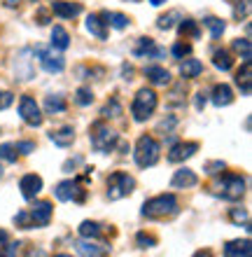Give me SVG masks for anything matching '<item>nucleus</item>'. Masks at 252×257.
I'll return each instance as SVG.
<instances>
[{
    "instance_id": "nucleus-46",
    "label": "nucleus",
    "mask_w": 252,
    "mask_h": 257,
    "mask_svg": "<svg viewBox=\"0 0 252 257\" xmlns=\"http://www.w3.org/2000/svg\"><path fill=\"white\" fill-rule=\"evenodd\" d=\"M205 169H208V173H210V176H217L219 171L226 169V164L224 162H210L208 166H205Z\"/></svg>"
},
{
    "instance_id": "nucleus-56",
    "label": "nucleus",
    "mask_w": 252,
    "mask_h": 257,
    "mask_svg": "<svg viewBox=\"0 0 252 257\" xmlns=\"http://www.w3.org/2000/svg\"><path fill=\"white\" fill-rule=\"evenodd\" d=\"M166 0H150V5H154V7H159V5H164Z\"/></svg>"
},
{
    "instance_id": "nucleus-43",
    "label": "nucleus",
    "mask_w": 252,
    "mask_h": 257,
    "mask_svg": "<svg viewBox=\"0 0 252 257\" xmlns=\"http://www.w3.org/2000/svg\"><path fill=\"white\" fill-rule=\"evenodd\" d=\"M182 89H184V82H180V84H177L175 89H173V98H170V105H182L184 103V98H180V96H182Z\"/></svg>"
},
{
    "instance_id": "nucleus-19",
    "label": "nucleus",
    "mask_w": 252,
    "mask_h": 257,
    "mask_svg": "<svg viewBox=\"0 0 252 257\" xmlns=\"http://www.w3.org/2000/svg\"><path fill=\"white\" fill-rule=\"evenodd\" d=\"M145 77H147L154 87H166V84H170V73L161 66H147L145 68Z\"/></svg>"
},
{
    "instance_id": "nucleus-12",
    "label": "nucleus",
    "mask_w": 252,
    "mask_h": 257,
    "mask_svg": "<svg viewBox=\"0 0 252 257\" xmlns=\"http://www.w3.org/2000/svg\"><path fill=\"white\" fill-rule=\"evenodd\" d=\"M28 213H31V217H33L35 227H47L49 220H52V213H54V206H52V201H35L31 208H28Z\"/></svg>"
},
{
    "instance_id": "nucleus-47",
    "label": "nucleus",
    "mask_w": 252,
    "mask_h": 257,
    "mask_svg": "<svg viewBox=\"0 0 252 257\" xmlns=\"http://www.w3.org/2000/svg\"><path fill=\"white\" fill-rule=\"evenodd\" d=\"M205 101H208V94L198 91V94L194 96V108H196V110H203L205 108Z\"/></svg>"
},
{
    "instance_id": "nucleus-42",
    "label": "nucleus",
    "mask_w": 252,
    "mask_h": 257,
    "mask_svg": "<svg viewBox=\"0 0 252 257\" xmlns=\"http://www.w3.org/2000/svg\"><path fill=\"white\" fill-rule=\"evenodd\" d=\"M14 148H17V152H21V155H31V152H35V143L19 141V143H14Z\"/></svg>"
},
{
    "instance_id": "nucleus-8",
    "label": "nucleus",
    "mask_w": 252,
    "mask_h": 257,
    "mask_svg": "<svg viewBox=\"0 0 252 257\" xmlns=\"http://www.w3.org/2000/svg\"><path fill=\"white\" fill-rule=\"evenodd\" d=\"M33 54H38V59H40V66L42 70H47V73H61L63 68H66V59H63L61 54H54L52 49L42 47V45H38V47L33 49Z\"/></svg>"
},
{
    "instance_id": "nucleus-53",
    "label": "nucleus",
    "mask_w": 252,
    "mask_h": 257,
    "mask_svg": "<svg viewBox=\"0 0 252 257\" xmlns=\"http://www.w3.org/2000/svg\"><path fill=\"white\" fill-rule=\"evenodd\" d=\"M28 257H45L42 250H35V248H28Z\"/></svg>"
},
{
    "instance_id": "nucleus-26",
    "label": "nucleus",
    "mask_w": 252,
    "mask_h": 257,
    "mask_svg": "<svg viewBox=\"0 0 252 257\" xmlns=\"http://www.w3.org/2000/svg\"><path fill=\"white\" fill-rule=\"evenodd\" d=\"M201 73H203V63L198 61V59H184L182 66H180V75H182L184 80L198 77Z\"/></svg>"
},
{
    "instance_id": "nucleus-24",
    "label": "nucleus",
    "mask_w": 252,
    "mask_h": 257,
    "mask_svg": "<svg viewBox=\"0 0 252 257\" xmlns=\"http://www.w3.org/2000/svg\"><path fill=\"white\" fill-rule=\"evenodd\" d=\"M80 236L87 238V241H96V238L103 236V224L94 222V220H84L80 224Z\"/></svg>"
},
{
    "instance_id": "nucleus-35",
    "label": "nucleus",
    "mask_w": 252,
    "mask_h": 257,
    "mask_svg": "<svg viewBox=\"0 0 252 257\" xmlns=\"http://www.w3.org/2000/svg\"><path fill=\"white\" fill-rule=\"evenodd\" d=\"M75 248H77V252H80V255H84V257H98V255H101V248H98V245H94V243H89V241H77Z\"/></svg>"
},
{
    "instance_id": "nucleus-54",
    "label": "nucleus",
    "mask_w": 252,
    "mask_h": 257,
    "mask_svg": "<svg viewBox=\"0 0 252 257\" xmlns=\"http://www.w3.org/2000/svg\"><path fill=\"white\" fill-rule=\"evenodd\" d=\"M194 257H212V252H210V250H198Z\"/></svg>"
},
{
    "instance_id": "nucleus-25",
    "label": "nucleus",
    "mask_w": 252,
    "mask_h": 257,
    "mask_svg": "<svg viewBox=\"0 0 252 257\" xmlns=\"http://www.w3.org/2000/svg\"><path fill=\"white\" fill-rule=\"evenodd\" d=\"M52 47L59 49V52H63V49L70 47V35H68V31H66L63 26L52 28Z\"/></svg>"
},
{
    "instance_id": "nucleus-15",
    "label": "nucleus",
    "mask_w": 252,
    "mask_h": 257,
    "mask_svg": "<svg viewBox=\"0 0 252 257\" xmlns=\"http://www.w3.org/2000/svg\"><path fill=\"white\" fill-rule=\"evenodd\" d=\"M49 10L56 14V17H61V19H75L77 14L82 12V5L80 3H68V0H54Z\"/></svg>"
},
{
    "instance_id": "nucleus-39",
    "label": "nucleus",
    "mask_w": 252,
    "mask_h": 257,
    "mask_svg": "<svg viewBox=\"0 0 252 257\" xmlns=\"http://www.w3.org/2000/svg\"><path fill=\"white\" fill-rule=\"evenodd\" d=\"M247 12H250V3L247 0H233V17L236 19H245Z\"/></svg>"
},
{
    "instance_id": "nucleus-59",
    "label": "nucleus",
    "mask_w": 252,
    "mask_h": 257,
    "mask_svg": "<svg viewBox=\"0 0 252 257\" xmlns=\"http://www.w3.org/2000/svg\"><path fill=\"white\" fill-rule=\"evenodd\" d=\"M0 178H3V166H0Z\"/></svg>"
},
{
    "instance_id": "nucleus-11",
    "label": "nucleus",
    "mask_w": 252,
    "mask_h": 257,
    "mask_svg": "<svg viewBox=\"0 0 252 257\" xmlns=\"http://www.w3.org/2000/svg\"><path fill=\"white\" fill-rule=\"evenodd\" d=\"M198 152V143L194 141H187V143H175V145H170L168 150V162L170 164H180L184 159H189Z\"/></svg>"
},
{
    "instance_id": "nucleus-57",
    "label": "nucleus",
    "mask_w": 252,
    "mask_h": 257,
    "mask_svg": "<svg viewBox=\"0 0 252 257\" xmlns=\"http://www.w3.org/2000/svg\"><path fill=\"white\" fill-rule=\"evenodd\" d=\"M54 257H73V255H68V252H59V255H54Z\"/></svg>"
},
{
    "instance_id": "nucleus-50",
    "label": "nucleus",
    "mask_w": 252,
    "mask_h": 257,
    "mask_svg": "<svg viewBox=\"0 0 252 257\" xmlns=\"http://www.w3.org/2000/svg\"><path fill=\"white\" fill-rule=\"evenodd\" d=\"M175 124H177V119H175V117H170L168 122H166V119H164V122L159 124V131H170V128L175 126Z\"/></svg>"
},
{
    "instance_id": "nucleus-32",
    "label": "nucleus",
    "mask_w": 252,
    "mask_h": 257,
    "mask_svg": "<svg viewBox=\"0 0 252 257\" xmlns=\"http://www.w3.org/2000/svg\"><path fill=\"white\" fill-rule=\"evenodd\" d=\"M233 52H238L243 61H250V54H252L250 40H247V38H236V40H233Z\"/></svg>"
},
{
    "instance_id": "nucleus-1",
    "label": "nucleus",
    "mask_w": 252,
    "mask_h": 257,
    "mask_svg": "<svg viewBox=\"0 0 252 257\" xmlns=\"http://www.w3.org/2000/svg\"><path fill=\"white\" fill-rule=\"evenodd\" d=\"M140 213L147 220H168V217H175L180 213V203H177L175 194H159L152 196L150 201H145Z\"/></svg>"
},
{
    "instance_id": "nucleus-44",
    "label": "nucleus",
    "mask_w": 252,
    "mask_h": 257,
    "mask_svg": "<svg viewBox=\"0 0 252 257\" xmlns=\"http://www.w3.org/2000/svg\"><path fill=\"white\" fill-rule=\"evenodd\" d=\"M82 162H84V157H82V155H77L75 159H68V162L63 164V173H73V169H77V166H80Z\"/></svg>"
},
{
    "instance_id": "nucleus-41",
    "label": "nucleus",
    "mask_w": 252,
    "mask_h": 257,
    "mask_svg": "<svg viewBox=\"0 0 252 257\" xmlns=\"http://www.w3.org/2000/svg\"><path fill=\"white\" fill-rule=\"evenodd\" d=\"M189 54H191V45H189V42L180 40V42H175V45H173V56L184 59V56H189Z\"/></svg>"
},
{
    "instance_id": "nucleus-21",
    "label": "nucleus",
    "mask_w": 252,
    "mask_h": 257,
    "mask_svg": "<svg viewBox=\"0 0 252 257\" xmlns=\"http://www.w3.org/2000/svg\"><path fill=\"white\" fill-rule=\"evenodd\" d=\"M236 84L240 87V94L250 96V91H252V66H250V61H243V68L236 73Z\"/></svg>"
},
{
    "instance_id": "nucleus-6",
    "label": "nucleus",
    "mask_w": 252,
    "mask_h": 257,
    "mask_svg": "<svg viewBox=\"0 0 252 257\" xmlns=\"http://www.w3.org/2000/svg\"><path fill=\"white\" fill-rule=\"evenodd\" d=\"M136 190V178L129 176L126 171H115L112 176L108 178V199L110 201H119V199H126V196L133 194Z\"/></svg>"
},
{
    "instance_id": "nucleus-52",
    "label": "nucleus",
    "mask_w": 252,
    "mask_h": 257,
    "mask_svg": "<svg viewBox=\"0 0 252 257\" xmlns=\"http://www.w3.org/2000/svg\"><path fill=\"white\" fill-rule=\"evenodd\" d=\"M122 73H124V80H131V75H133V68H131V66H126V63H124Z\"/></svg>"
},
{
    "instance_id": "nucleus-28",
    "label": "nucleus",
    "mask_w": 252,
    "mask_h": 257,
    "mask_svg": "<svg viewBox=\"0 0 252 257\" xmlns=\"http://www.w3.org/2000/svg\"><path fill=\"white\" fill-rule=\"evenodd\" d=\"M180 19H182V12H180V10H170V12H166V14L159 17L157 26L161 28V31H170L175 24H180Z\"/></svg>"
},
{
    "instance_id": "nucleus-27",
    "label": "nucleus",
    "mask_w": 252,
    "mask_h": 257,
    "mask_svg": "<svg viewBox=\"0 0 252 257\" xmlns=\"http://www.w3.org/2000/svg\"><path fill=\"white\" fill-rule=\"evenodd\" d=\"M66 108H68V103H66V98H63L61 94H52L45 98V110H47V115H59V112H63Z\"/></svg>"
},
{
    "instance_id": "nucleus-48",
    "label": "nucleus",
    "mask_w": 252,
    "mask_h": 257,
    "mask_svg": "<svg viewBox=\"0 0 252 257\" xmlns=\"http://www.w3.org/2000/svg\"><path fill=\"white\" fill-rule=\"evenodd\" d=\"M19 245L21 243H10L5 250L0 252V257H17V248H19Z\"/></svg>"
},
{
    "instance_id": "nucleus-14",
    "label": "nucleus",
    "mask_w": 252,
    "mask_h": 257,
    "mask_svg": "<svg viewBox=\"0 0 252 257\" xmlns=\"http://www.w3.org/2000/svg\"><path fill=\"white\" fill-rule=\"evenodd\" d=\"M133 54L147 56V59H159V56H164V49L157 47V42L152 40V38H138L136 47H133Z\"/></svg>"
},
{
    "instance_id": "nucleus-5",
    "label": "nucleus",
    "mask_w": 252,
    "mask_h": 257,
    "mask_svg": "<svg viewBox=\"0 0 252 257\" xmlns=\"http://www.w3.org/2000/svg\"><path fill=\"white\" fill-rule=\"evenodd\" d=\"M89 138H91V145H94L96 152L105 155V152H110V150L117 145V141H119V134H117L115 128L108 126V124L101 119V122L91 124V128H89Z\"/></svg>"
},
{
    "instance_id": "nucleus-2",
    "label": "nucleus",
    "mask_w": 252,
    "mask_h": 257,
    "mask_svg": "<svg viewBox=\"0 0 252 257\" xmlns=\"http://www.w3.org/2000/svg\"><path fill=\"white\" fill-rule=\"evenodd\" d=\"M212 194L224 199V201H240L245 194V178L238 173H222L212 183Z\"/></svg>"
},
{
    "instance_id": "nucleus-49",
    "label": "nucleus",
    "mask_w": 252,
    "mask_h": 257,
    "mask_svg": "<svg viewBox=\"0 0 252 257\" xmlns=\"http://www.w3.org/2000/svg\"><path fill=\"white\" fill-rule=\"evenodd\" d=\"M7 245H10V234H7L5 229H0V252L5 250Z\"/></svg>"
},
{
    "instance_id": "nucleus-20",
    "label": "nucleus",
    "mask_w": 252,
    "mask_h": 257,
    "mask_svg": "<svg viewBox=\"0 0 252 257\" xmlns=\"http://www.w3.org/2000/svg\"><path fill=\"white\" fill-rule=\"evenodd\" d=\"M210 101L217 105V108H224V105H231L233 103V91L229 84H215V89H212V96Z\"/></svg>"
},
{
    "instance_id": "nucleus-13",
    "label": "nucleus",
    "mask_w": 252,
    "mask_h": 257,
    "mask_svg": "<svg viewBox=\"0 0 252 257\" xmlns=\"http://www.w3.org/2000/svg\"><path fill=\"white\" fill-rule=\"evenodd\" d=\"M19 190H21V196H24L26 201H33L35 196L42 192V178L38 176V173H28V176L21 178Z\"/></svg>"
},
{
    "instance_id": "nucleus-7",
    "label": "nucleus",
    "mask_w": 252,
    "mask_h": 257,
    "mask_svg": "<svg viewBox=\"0 0 252 257\" xmlns=\"http://www.w3.org/2000/svg\"><path fill=\"white\" fill-rule=\"evenodd\" d=\"M54 196L59 201H77V203H84L87 199V190H84L80 180H63L54 187Z\"/></svg>"
},
{
    "instance_id": "nucleus-9",
    "label": "nucleus",
    "mask_w": 252,
    "mask_h": 257,
    "mask_svg": "<svg viewBox=\"0 0 252 257\" xmlns=\"http://www.w3.org/2000/svg\"><path fill=\"white\" fill-rule=\"evenodd\" d=\"M33 49H21L19 54H17V59H14V80H19V82H26L31 80L35 75L33 70Z\"/></svg>"
},
{
    "instance_id": "nucleus-58",
    "label": "nucleus",
    "mask_w": 252,
    "mask_h": 257,
    "mask_svg": "<svg viewBox=\"0 0 252 257\" xmlns=\"http://www.w3.org/2000/svg\"><path fill=\"white\" fill-rule=\"evenodd\" d=\"M129 3H140V0H129Z\"/></svg>"
},
{
    "instance_id": "nucleus-31",
    "label": "nucleus",
    "mask_w": 252,
    "mask_h": 257,
    "mask_svg": "<svg viewBox=\"0 0 252 257\" xmlns=\"http://www.w3.org/2000/svg\"><path fill=\"white\" fill-rule=\"evenodd\" d=\"M177 31H180V35H182L184 40L187 38H198V26L194 19H180V24H177Z\"/></svg>"
},
{
    "instance_id": "nucleus-55",
    "label": "nucleus",
    "mask_w": 252,
    "mask_h": 257,
    "mask_svg": "<svg viewBox=\"0 0 252 257\" xmlns=\"http://www.w3.org/2000/svg\"><path fill=\"white\" fill-rule=\"evenodd\" d=\"M5 5L7 7H17V5H19V0H5Z\"/></svg>"
},
{
    "instance_id": "nucleus-37",
    "label": "nucleus",
    "mask_w": 252,
    "mask_h": 257,
    "mask_svg": "<svg viewBox=\"0 0 252 257\" xmlns=\"http://www.w3.org/2000/svg\"><path fill=\"white\" fill-rule=\"evenodd\" d=\"M122 115V105H119V101L117 98H112V101L105 105V108L101 110V117L103 119H110V117H119Z\"/></svg>"
},
{
    "instance_id": "nucleus-40",
    "label": "nucleus",
    "mask_w": 252,
    "mask_h": 257,
    "mask_svg": "<svg viewBox=\"0 0 252 257\" xmlns=\"http://www.w3.org/2000/svg\"><path fill=\"white\" fill-rule=\"evenodd\" d=\"M136 241H138L140 248H154V245H157V236H152V234H147V231H138Z\"/></svg>"
},
{
    "instance_id": "nucleus-29",
    "label": "nucleus",
    "mask_w": 252,
    "mask_h": 257,
    "mask_svg": "<svg viewBox=\"0 0 252 257\" xmlns=\"http://www.w3.org/2000/svg\"><path fill=\"white\" fill-rule=\"evenodd\" d=\"M212 66L217 68V70H231V66H233L231 52H226V49H217V52L212 54Z\"/></svg>"
},
{
    "instance_id": "nucleus-38",
    "label": "nucleus",
    "mask_w": 252,
    "mask_h": 257,
    "mask_svg": "<svg viewBox=\"0 0 252 257\" xmlns=\"http://www.w3.org/2000/svg\"><path fill=\"white\" fill-rule=\"evenodd\" d=\"M75 101H77V105H91V103H94V94H91V89L80 87L75 91Z\"/></svg>"
},
{
    "instance_id": "nucleus-30",
    "label": "nucleus",
    "mask_w": 252,
    "mask_h": 257,
    "mask_svg": "<svg viewBox=\"0 0 252 257\" xmlns=\"http://www.w3.org/2000/svg\"><path fill=\"white\" fill-rule=\"evenodd\" d=\"M229 220L233 224H243L250 231V210L247 208H229Z\"/></svg>"
},
{
    "instance_id": "nucleus-23",
    "label": "nucleus",
    "mask_w": 252,
    "mask_h": 257,
    "mask_svg": "<svg viewBox=\"0 0 252 257\" xmlns=\"http://www.w3.org/2000/svg\"><path fill=\"white\" fill-rule=\"evenodd\" d=\"M87 31L98 40H105L108 38V28H105V21L98 17V14H89L87 17Z\"/></svg>"
},
{
    "instance_id": "nucleus-51",
    "label": "nucleus",
    "mask_w": 252,
    "mask_h": 257,
    "mask_svg": "<svg viewBox=\"0 0 252 257\" xmlns=\"http://www.w3.org/2000/svg\"><path fill=\"white\" fill-rule=\"evenodd\" d=\"M35 19H38V24H40V26H45V24H49V14L45 12V10H40V12H38V17H35Z\"/></svg>"
},
{
    "instance_id": "nucleus-18",
    "label": "nucleus",
    "mask_w": 252,
    "mask_h": 257,
    "mask_svg": "<svg viewBox=\"0 0 252 257\" xmlns=\"http://www.w3.org/2000/svg\"><path fill=\"white\" fill-rule=\"evenodd\" d=\"M49 141L54 143V145H59V148H70V145L75 143V128H73V126L56 128V131H52V134H49Z\"/></svg>"
},
{
    "instance_id": "nucleus-10",
    "label": "nucleus",
    "mask_w": 252,
    "mask_h": 257,
    "mask_svg": "<svg viewBox=\"0 0 252 257\" xmlns=\"http://www.w3.org/2000/svg\"><path fill=\"white\" fill-rule=\"evenodd\" d=\"M19 115L21 119L31 126H40L42 124V112H40V105L35 103L33 96H21L19 101Z\"/></svg>"
},
{
    "instance_id": "nucleus-22",
    "label": "nucleus",
    "mask_w": 252,
    "mask_h": 257,
    "mask_svg": "<svg viewBox=\"0 0 252 257\" xmlns=\"http://www.w3.org/2000/svg\"><path fill=\"white\" fill-rule=\"evenodd\" d=\"M98 17L105 21V26H112V28H117V31H124V28L131 24V19L122 12H101Z\"/></svg>"
},
{
    "instance_id": "nucleus-36",
    "label": "nucleus",
    "mask_w": 252,
    "mask_h": 257,
    "mask_svg": "<svg viewBox=\"0 0 252 257\" xmlns=\"http://www.w3.org/2000/svg\"><path fill=\"white\" fill-rule=\"evenodd\" d=\"M0 159L7 164L17 162V148H14V143H3L0 145Z\"/></svg>"
},
{
    "instance_id": "nucleus-34",
    "label": "nucleus",
    "mask_w": 252,
    "mask_h": 257,
    "mask_svg": "<svg viewBox=\"0 0 252 257\" xmlns=\"http://www.w3.org/2000/svg\"><path fill=\"white\" fill-rule=\"evenodd\" d=\"M14 224H17L19 229H35V222L28 210H19V213L14 215Z\"/></svg>"
},
{
    "instance_id": "nucleus-4",
    "label": "nucleus",
    "mask_w": 252,
    "mask_h": 257,
    "mask_svg": "<svg viewBox=\"0 0 252 257\" xmlns=\"http://www.w3.org/2000/svg\"><path fill=\"white\" fill-rule=\"evenodd\" d=\"M136 164L140 169H150L154 164L159 162V157H161V145H159L157 138H152V136H140L136 143Z\"/></svg>"
},
{
    "instance_id": "nucleus-45",
    "label": "nucleus",
    "mask_w": 252,
    "mask_h": 257,
    "mask_svg": "<svg viewBox=\"0 0 252 257\" xmlns=\"http://www.w3.org/2000/svg\"><path fill=\"white\" fill-rule=\"evenodd\" d=\"M12 103H14V94H12V91H0V110L10 108Z\"/></svg>"
},
{
    "instance_id": "nucleus-16",
    "label": "nucleus",
    "mask_w": 252,
    "mask_h": 257,
    "mask_svg": "<svg viewBox=\"0 0 252 257\" xmlns=\"http://www.w3.org/2000/svg\"><path fill=\"white\" fill-rule=\"evenodd\" d=\"M196 183H198V178L191 169H177L173 180H170V187H173V190H189V187H194Z\"/></svg>"
},
{
    "instance_id": "nucleus-33",
    "label": "nucleus",
    "mask_w": 252,
    "mask_h": 257,
    "mask_svg": "<svg viewBox=\"0 0 252 257\" xmlns=\"http://www.w3.org/2000/svg\"><path fill=\"white\" fill-rule=\"evenodd\" d=\"M203 24L210 28V35H212V38H222V33H224V28H226V24L222 19H217V17H208Z\"/></svg>"
},
{
    "instance_id": "nucleus-3",
    "label": "nucleus",
    "mask_w": 252,
    "mask_h": 257,
    "mask_svg": "<svg viewBox=\"0 0 252 257\" xmlns=\"http://www.w3.org/2000/svg\"><path fill=\"white\" fill-rule=\"evenodd\" d=\"M157 105H159V98L154 94V89L143 87V89H138L136 98L131 103V115H133L136 122H145V119H150L154 115Z\"/></svg>"
},
{
    "instance_id": "nucleus-17",
    "label": "nucleus",
    "mask_w": 252,
    "mask_h": 257,
    "mask_svg": "<svg viewBox=\"0 0 252 257\" xmlns=\"http://www.w3.org/2000/svg\"><path fill=\"white\" fill-rule=\"evenodd\" d=\"M224 257H252L250 238H236L224 245Z\"/></svg>"
}]
</instances>
